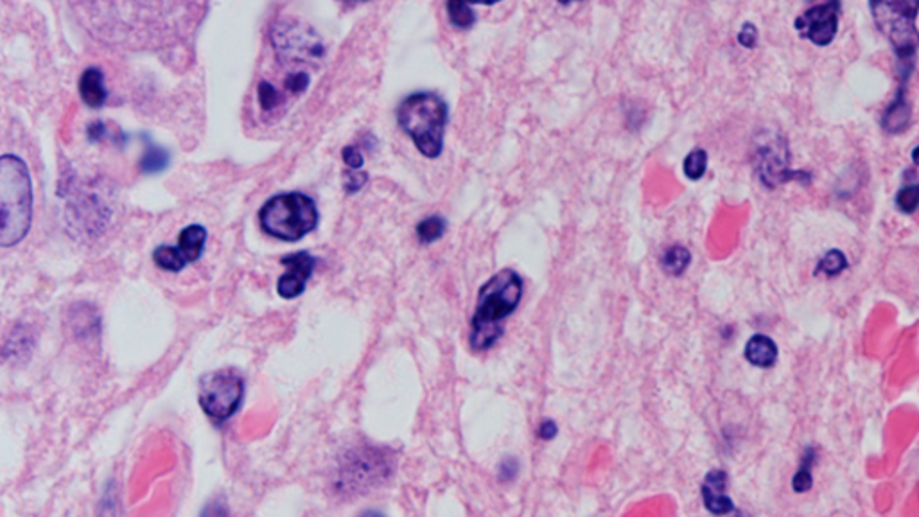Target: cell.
I'll list each match as a JSON object with an SVG mask.
<instances>
[{
	"label": "cell",
	"instance_id": "obj_12",
	"mask_svg": "<svg viewBox=\"0 0 919 517\" xmlns=\"http://www.w3.org/2000/svg\"><path fill=\"white\" fill-rule=\"evenodd\" d=\"M702 501L713 516H727L735 510V503L727 494V474L720 469L709 471L702 482Z\"/></svg>",
	"mask_w": 919,
	"mask_h": 517
},
{
	"label": "cell",
	"instance_id": "obj_22",
	"mask_svg": "<svg viewBox=\"0 0 919 517\" xmlns=\"http://www.w3.org/2000/svg\"><path fill=\"white\" fill-rule=\"evenodd\" d=\"M848 268V259L842 254L841 250H830L824 254L823 259L817 264L815 273H824L826 277H837L839 273Z\"/></svg>",
	"mask_w": 919,
	"mask_h": 517
},
{
	"label": "cell",
	"instance_id": "obj_2",
	"mask_svg": "<svg viewBox=\"0 0 919 517\" xmlns=\"http://www.w3.org/2000/svg\"><path fill=\"white\" fill-rule=\"evenodd\" d=\"M523 297V279L514 270H501L485 282L471 324V345L487 351L503 333L505 318L516 311Z\"/></svg>",
	"mask_w": 919,
	"mask_h": 517
},
{
	"label": "cell",
	"instance_id": "obj_27",
	"mask_svg": "<svg viewBox=\"0 0 919 517\" xmlns=\"http://www.w3.org/2000/svg\"><path fill=\"white\" fill-rule=\"evenodd\" d=\"M756 40H758V29L754 24H744L740 33H738V42L742 47H747V49H753L756 45Z\"/></svg>",
	"mask_w": 919,
	"mask_h": 517
},
{
	"label": "cell",
	"instance_id": "obj_3",
	"mask_svg": "<svg viewBox=\"0 0 919 517\" xmlns=\"http://www.w3.org/2000/svg\"><path fill=\"white\" fill-rule=\"evenodd\" d=\"M397 123L424 157L438 158L444 148L447 105L433 92H417L397 108Z\"/></svg>",
	"mask_w": 919,
	"mask_h": 517
},
{
	"label": "cell",
	"instance_id": "obj_4",
	"mask_svg": "<svg viewBox=\"0 0 919 517\" xmlns=\"http://www.w3.org/2000/svg\"><path fill=\"white\" fill-rule=\"evenodd\" d=\"M259 221L266 234L282 241H298L315 230L318 211L315 202L306 194H279L264 203Z\"/></svg>",
	"mask_w": 919,
	"mask_h": 517
},
{
	"label": "cell",
	"instance_id": "obj_19",
	"mask_svg": "<svg viewBox=\"0 0 919 517\" xmlns=\"http://www.w3.org/2000/svg\"><path fill=\"white\" fill-rule=\"evenodd\" d=\"M446 8L449 20L456 29H471L474 26L476 15L473 6H469L467 2H449Z\"/></svg>",
	"mask_w": 919,
	"mask_h": 517
},
{
	"label": "cell",
	"instance_id": "obj_28",
	"mask_svg": "<svg viewBox=\"0 0 919 517\" xmlns=\"http://www.w3.org/2000/svg\"><path fill=\"white\" fill-rule=\"evenodd\" d=\"M202 517H228V510L227 505H225V501H211V503L205 507V510H203Z\"/></svg>",
	"mask_w": 919,
	"mask_h": 517
},
{
	"label": "cell",
	"instance_id": "obj_11",
	"mask_svg": "<svg viewBox=\"0 0 919 517\" xmlns=\"http://www.w3.org/2000/svg\"><path fill=\"white\" fill-rule=\"evenodd\" d=\"M756 162L760 164L758 171H760V178H762L763 184L769 185V187H774V185L787 182V180H792V178L799 176L794 171H788V153L785 142H781V144H778V142H763L762 146L758 148Z\"/></svg>",
	"mask_w": 919,
	"mask_h": 517
},
{
	"label": "cell",
	"instance_id": "obj_30",
	"mask_svg": "<svg viewBox=\"0 0 919 517\" xmlns=\"http://www.w3.org/2000/svg\"><path fill=\"white\" fill-rule=\"evenodd\" d=\"M499 473H501V478H512V476L517 473L516 462H514V464H512V462H505V464L501 465V471H499Z\"/></svg>",
	"mask_w": 919,
	"mask_h": 517
},
{
	"label": "cell",
	"instance_id": "obj_6",
	"mask_svg": "<svg viewBox=\"0 0 919 517\" xmlns=\"http://www.w3.org/2000/svg\"><path fill=\"white\" fill-rule=\"evenodd\" d=\"M873 18L878 29L884 33L893 45L898 62L902 63V74L905 78L912 72L916 58V11L918 6L912 2H873Z\"/></svg>",
	"mask_w": 919,
	"mask_h": 517
},
{
	"label": "cell",
	"instance_id": "obj_20",
	"mask_svg": "<svg viewBox=\"0 0 919 517\" xmlns=\"http://www.w3.org/2000/svg\"><path fill=\"white\" fill-rule=\"evenodd\" d=\"M444 232H446V221L440 216H429L426 220L421 221L419 227H417V237H419L422 245L435 243L437 239L444 236Z\"/></svg>",
	"mask_w": 919,
	"mask_h": 517
},
{
	"label": "cell",
	"instance_id": "obj_31",
	"mask_svg": "<svg viewBox=\"0 0 919 517\" xmlns=\"http://www.w3.org/2000/svg\"><path fill=\"white\" fill-rule=\"evenodd\" d=\"M359 517H385V516H381V514H377V512H367V514H363V516H359Z\"/></svg>",
	"mask_w": 919,
	"mask_h": 517
},
{
	"label": "cell",
	"instance_id": "obj_29",
	"mask_svg": "<svg viewBox=\"0 0 919 517\" xmlns=\"http://www.w3.org/2000/svg\"><path fill=\"white\" fill-rule=\"evenodd\" d=\"M555 435H557V426L552 421L543 422V426L539 428V437L544 440H552Z\"/></svg>",
	"mask_w": 919,
	"mask_h": 517
},
{
	"label": "cell",
	"instance_id": "obj_23",
	"mask_svg": "<svg viewBox=\"0 0 919 517\" xmlns=\"http://www.w3.org/2000/svg\"><path fill=\"white\" fill-rule=\"evenodd\" d=\"M814 458V449H808V451H806V455L803 456L801 467L797 469L796 476H794V480H792V487H794V491H810V487H812V483H814V478H812V465H814Z\"/></svg>",
	"mask_w": 919,
	"mask_h": 517
},
{
	"label": "cell",
	"instance_id": "obj_26",
	"mask_svg": "<svg viewBox=\"0 0 919 517\" xmlns=\"http://www.w3.org/2000/svg\"><path fill=\"white\" fill-rule=\"evenodd\" d=\"M343 162L351 167V171H358L359 167L365 164V158L361 155L358 146H347L342 151Z\"/></svg>",
	"mask_w": 919,
	"mask_h": 517
},
{
	"label": "cell",
	"instance_id": "obj_14",
	"mask_svg": "<svg viewBox=\"0 0 919 517\" xmlns=\"http://www.w3.org/2000/svg\"><path fill=\"white\" fill-rule=\"evenodd\" d=\"M205 241H207V230L202 225H191V227L184 228L178 237L176 252L184 259L185 264L196 263L202 257Z\"/></svg>",
	"mask_w": 919,
	"mask_h": 517
},
{
	"label": "cell",
	"instance_id": "obj_15",
	"mask_svg": "<svg viewBox=\"0 0 919 517\" xmlns=\"http://www.w3.org/2000/svg\"><path fill=\"white\" fill-rule=\"evenodd\" d=\"M79 94H81V99L85 101V105L90 106V108H99V106L105 105L108 92H106L103 72L99 71V69H94V67L83 72V76L79 79Z\"/></svg>",
	"mask_w": 919,
	"mask_h": 517
},
{
	"label": "cell",
	"instance_id": "obj_21",
	"mask_svg": "<svg viewBox=\"0 0 919 517\" xmlns=\"http://www.w3.org/2000/svg\"><path fill=\"white\" fill-rule=\"evenodd\" d=\"M683 169L686 178L693 182L701 180L708 169V153L701 148L693 149L692 153H688V157L684 158Z\"/></svg>",
	"mask_w": 919,
	"mask_h": 517
},
{
	"label": "cell",
	"instance_id": "obj_17",
	"mask_svg": "<svg viewBox=\"0 0 919 517\" xmlns=\"http://www.w3.org/2000/svg\"><path fill=\"white\" fill-rule=\"evenodd\" d=\"M690 263H692V254L684 246H670L661 257V268L668 275H675V277L683 275Z\"/></svg>",
	"mask_w": 919,
	"mask_h": 517
},
{
	"label": "cell",
	"instance_id": "obj_16",
	"mask_svg": "<svg viewBox=\"0 0 919 517\" xmlns=\"http://www.w3.org/2000/svg\"><path fill=\"white\" fill-rule=\"evenodd\" d=\"M909 121H911V108L900 92L896 101L885 112L884 128L889 133H900L909 126Z\"/></svg>",
	"mask_w": 919,
	"mask_h": 517
},
{
	"label": "cell",
	"instance_id": "obj_10",
	"mask_svg": "<svg viewBox=\"0 0 919 517\" xmlns=\"http://www.w3.org/2000/svg\"><path fill=\"white\" fill-rule=\"evenodd\" d=\"M281 263L286 266V273L277 282V291L286 300L297 298L306 290L307 281L315 270L316 259L307 252H298L282 257Z\"/></svg>",
	"mask_w": 919,
	"mask_h": 517
},
{
	"label": "cell",
	"instance_id": "obj_7",
	"mask_svg": "<svg viewBox=\"0 0 919 517\" xmlns=\"http://www.w3.org/2000/svg\"><path fill=\"white\" fill-rule=\"evenodd\" d=\"M245 395V381L232 369L216 370L200 381L198 401L214 422H225L239 410Z\"/></svg>",
	"mask_w": 919,
	"mask_h": 517
},
{
	"label": "cell",
	"instance_id": "obj_24",
	"mask_svg": "<svg viewBox=\"0 0 919 517\" xmlns=\"http://www.w3.org/2000/svg\"><path fill=\"white\" fill-rule=\"evenodd\" d=\"M918 202L919 187L916 184L903 187L902 191L896 196V205H898V209L905 212V214H914L916 209H918Z\"/></svg>",
	"mask_w": 919,
	"mask_h": 517
},
{
	"label": "cell",
	"instance_id": "obj_1",
	"mask_svg": "<svg viewBox=\"0 0 919 517\" xmlns=\"http://www.w3.org/2000/svg\"><path fill=\"white\" fill-rule=\"evenodd\" d=\"M33 223V182L29 167L17 155L0 157V246L26 239Z\"/></svg>",
	"mask_w": 919,
	"mask_h": 517
},
{
	"label": "cell",
	"instance_id": "obj_18",
	"mask_svg": "<svg viewBox=\"0 0 919 517\" xmlns=\"http://www.w3.org/2000/svg\"><path fill=\"white\" fill-rule=\"evenodd\" d=\"M153 261L164 272L180 273L187 266L184 263V259L176 252L175 246H158L157 250L153 252Z\"/></svg>",
	"mask_w": 919,
	"mask_h": 517
},
{
	"label": "cell",
	"instance_id": "obj_9",
	"mask_svg": "<svg viewBox=\"0 0 919 517\" xmlns=\"http://www.w3.org/2000/svg\"><path fill=\"white\" fill-rule=\"evenodd\" d=\"M839 2H824L806 9L803 15L796 18V31L803 40H808L817 47H826L833 42L839 31Z\"/></svg>",
	"mask_w": 919,
	"mask_h": 517
},
{
	"label": "cell",
	"instance_id": "obj_8",
	"mask_svg": "<svg viewBox=\"0 0 919 517\" xmlns=\"http://www.w3.org/2000/svg\"><path fill=\"white\" fill-rule=\"evenodd\" d=\"M390 474V458L377 449H363L347 460L342 483L347 491H365L374 483L383 482Z\"/></svg>",
	"mask_w": 919,
	"mask_h": 517
},
{
	"label": "cell",
	"instance_id": "obj_25",
	"mask_svg": "<svg viewBox=\"0 0 919 517\" xmlns=\"http://www.w3.org/2000/svg\"><path fill=\"white\" fill-rule=\"evenodd\" d=\"M367 180V173H363V171H347L343 175V187H345L347 193H358L365 187Z\"/></svg>",
	"mask_w": 919,
	"mask_h": 517
},
{
	"label": "cell",
	"instance_id": "obj_13",
	"mask_svg": "<svg viewBox=\"0 0 919 517\" xmlns=\"http://www.w3.org/2000/svg\"><path fill=\"white\" fill-rule=\"evenodd\" d=\"M745 360L758 369H771L778 361V347L767 334H754L745 345Z\"/></svg>",
	"mask_w": 919,
	"mask_h": 517
},
{
	"label": "cell",
	"instance_id": "obj_5",
	"mask_svg": "<svg viewBox=\"0 0 919 517\" xmlns=\"http://www.w3.org/2000/svg\"><path fill=\"white\" fill-rule=\"evenodd\" d=\"M270 40L279 62L289 67L288 74L306 72L302 67L318 65L324 60V42L315 29L300 20L279 18L270 29Z\"/></svg>",
	"mask_w": 919,
	"mask_h": 517
}]
</instances>
